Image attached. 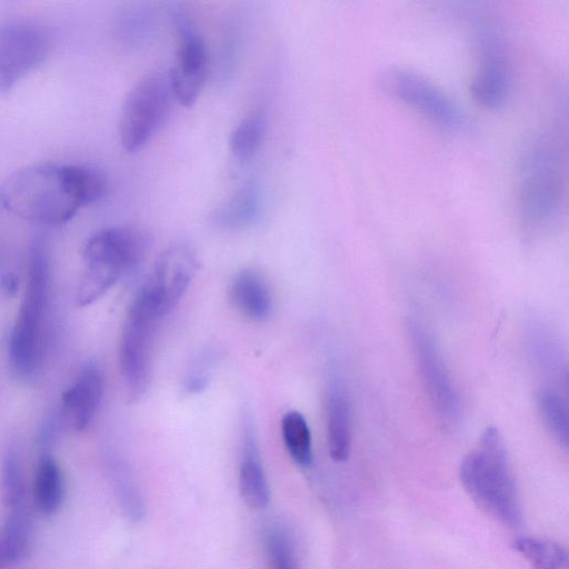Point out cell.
I'll list each match as a JSON object with an SVG mask.
<instances>
[{"label":"cell","instance_id":"6da1fadb","mask_svg":"<svg viewBox=\"0 0 569 569\" xmlns=\"http://www.w3.org/2000/svg\"><path fill=\"white\" fill-rule=\"evenodd\" d=\"M106 180L93 168L52 162L34 163L8 176L0 186V203L12 214L34 223L57 226L106 193Z\"/></svg>","mask_w":569,"mask_h":569},{"label":"cell","instance_id":"7a4b0ae2","mask_svg":"<svg viewBox=\"0 0 569 569\" xmlns=\"http://www.w3.org/2000/svg\"><path fill=\"white\" fill-rule=\"evenodd\" d=\"M561 132L556 124L545 129L521 158L517 209L528 231L549 229L565 209L567 154Z\"/></svg>","mask_w":569,"mask_h":569},{"label":"cell","instance_id":"3957f363","mask_svg":"<svg viewBox=\"0 0 569 569\" xmlns=\"http://www.w3.org/2000/svg\"><path fill=\"white\" fill-rule=\"evenodd\" d=\"M460 481L473 502L508 528L522 523V509L510 457L496 427H488L459 467Z\"/></svg>","mask_w":569,"mask_h":569},{"label":"cell","instance_id":"277c9868","mask_svg":"<svg viewBox=\"0 0 569 569\" xmlns=\"http://www.w3.org/2000/svg\"><path fill=\"white\" fill-rule=\"evenodd\" d=\"M149 246V234L137 227H110L90 236L82 249L84 270L77 305L90 306L103 297L144 258Z\"/></svg>","mask_w":569,"mask_h":569},{"label":"cell","instance_id":"5b68a950","mask_svg":"<svg viewBox=\"0 0 569 569\" xmlns=\"http://www.w3.org/2000/svg\"><path fill=\"white\" fill-rule=\"evenodd\" d=\"M49 297V269L39 244L31 252L28 282L10 337L9 358L13 371L29 378L42 359L43 332Z\"/></svg>","mask_w":569,"mask_h":569},{"label":"cell","instance_id":"8992f818","mask_svg":"<svg viewBox=\"0 0 569 569\" xmlns=\"http://www.w3.org/2000/svg\"><path fill=\"white\" fill-rule=\"evenodd\" d=\"M173 93L169 74H146L128 92L119 118V139L127 152L141 149L167 117Z\"/></svg>","mask_w":569,"mask_h":569},{"label":"cell","instance_id":"52a82bcc","mask_svg":"<svg viewBox=\"0 0 569 569\" xmlns=\"http://www.w3.org/2000/svg\"><path fill=\"white\" fill-rule=\"evenodd\" d=\"M162 318L139 291L128 310L119 348L121 376L132 399L140 398L148 389L154 336Z\"/></svg>","mask_w":569,"mask_h":569},{"label":"cell","instance_id":"ba28073f","mask_svg":"<svg viewBox=\"0 0 569 569\" xmlns=\"http://www.w3.org/2000/svg\"><path fill=\"white\" fill-rule=\"evenodd\" d=\"M382 88L429 121L451 132L463 131L468 121L459 106L433 81L403 67L386 69Z\"/></svg>","mask_w":569,"mask_h":569},{"label":"cell","instance_id":"9c48e42d","mask_svg":"<svg viewBox=\"0 0 569 569\" xmlns=\"http://www.w3.org/2000/svg\"><path fill=\"white\" fill-rule=\"evenodd\" d=\"M409 336L420 379L439 423L455 429L461 418V403L452 379L432 337L419 322L409 325Z\"/></svg>","mask_w":569,"mask_h":569},{"label":"cell","instance_id":"30bf717a","mask_svg":"<svg viewBox=\"0 0 569 569\" xmlns=\"http://www.w3.org/2000/svg\"><path fill=\"white\" fill-rule=\"evenodd\" d=\"M50 37L39 23L24 19L0 22V92L11 90L46 58Z\"/></svg>","mask_w":569,"mask_h":569},{"label":"cell","instance_id":"8fae6325","mask_svg":"<svg viewBox=\"0 0 569 569\" xmlns=\"http://www.w3.org/2000/svg\"><path fill=\"white\" fill-rule=\"evenodd\" d=\"M477 67L469 84L471 98L486 109L502 107L510 96L512 72L501 36L482 28L476 34Z\"/></svg>","mask_w":569,"mask_h":569},{"label":"cell","instance_id":"7c38bea8","mask_svg":"<svg viewBox=\"0 0 569 569\" xmlns=\"http://www.w3.org/2000/svg\"><path fill=\"white\" fill-rule=\"evenodd\" d=\"M197 268L198 258L193 248L186 242H174L160 253L140 291L164 317L184 296Z\"/></svg>","mask_w":569,"mask_h":569},{"label":"cell","instance_id":"4fadbf2b","mask_svg":"<svg viewBox=\"0 0 569 569\" xmlns=\"http://www.w3.org/2000/svg\"><path fill=\"white\" fill-rule=\"evenodd\" d=\"M178 33L176 63L168 73L173 97L190 107L198 99L207 78L208 52L206 44L184 13L174 16Z\"/></svg>","mask_w":569,"mask_h":569},{"label":"cell","instance_id":"5bb4252c","mask_svg":"<svg viewBox=\"0 0 569 569\" xmlns=\"http://www.w3.org/2000/svg\"><path fill=\"white\" fill-rule=\"evenodd\" d=\"M104 390L103 375L96 365L86 366L61 399V421L73 431L86 430L94 420Z\"/></svg>","mask_w":569,"mask_h":569},{"label":"cell","instance_id":"9a60e30c","mask_svg":"<svg viewBox=\"0 0 569 569\" xmlns=\"http://www.w3.org/2000/svg\"><path fill=\"white\" fill-rule=\"evenodd\" d=\"M326 427L330 457L337 462L346 461L351 448V412L346 390L337 380L327 388Z\"/></svg>","mask_w":569,"mask_h":569},{"label":"cell","instance_id":"2e32d148","mask_svg":"<svg viewBox=\"0 0 569 569\" xmlns=\"http://www.w3.org/2000/svg\"><path fill=\"white\" fill-rule=\"evenodd\" d=\"M239 491L250 508H264L270 500L269 483L251 429H246L239 468Z\"/></svg>","mask_w":569,"mask_h":569},{"label":"cell","instance_id":"e0dca14e","mask_svg":"<svg viewBox=\"0 0 569 569\" xmlns=\"http://www.w3.org/2000/svg\"><path fill=\"white\" fill-rule=\"evenodd\" d=\"M230 299L234 307L253 320L266 319L272 309V297L263 277L256 270L238 272L230 284Z\"/></svg>","mask_w":569,"mask_h":569},{"label":"cell","instance_id":"ac0fdd59","mask_svg":"<svg viewBox=\"0 0 569 569\" xmlns=\"http://www.w3.org/2000/svg\"><path fill=\"white\" fill-rule=\"evenodd\" d=\"M64 498V478L56 459L46 453L38 461L33 483L32 501L42 516H52L60 508Z\"/></svg>","mask_w":569,"mask_h":569},{"label":"cell","instance_id":"d6986e66","mask_svg":"<svg viewBox=\"0 0 569 569\" xmlns=\"http://www.w3.org/2000/svg\"><path fill=\"white\" fill-rule=\"evenodd\" d=\"M32 519L26 507L11 509L0 528V569L23 559L32 545Z\"/></svg>","mask_w":569,"mask_h":569},{"label":"cell","instance_id":"ffe728a7","mask_svg":"<svg viewBox=\"0 0 569 569\" xmlns=\"http://www.w3.org/2000/svg\"><path fill=\"white\" fill-rule=\"evenodd\" d=\"M260 199L253 184L238 189L211 214L212 223L226 230H237L251 224L259 214Z\"/></svg>","mask_w":569,"mask_h":569},{"label":"cell","instance_id":"44dd1931","mask_svg":"<svg viewBox=\"0 0 569 569\" xmlns=\"http://www.w3.org/2000/svg\"><path fill=\"white\" fill-rule=\"evenodd\" d=\"M512 545L533 569H569L568 551L556 541L521 536L516 538Z\"/></svg>","mask_w":569,"mask_h":569},{"label":"cell","instance_id":"7402d4cb","mask_svg":"<svg viewBox=\"0 0 569 569\" xmlns=\"http://www.w3.org/2000/svg\"><path fill=\"white\" fill-rule=\"evenodd\" d=\"M267 129L266 113L254 109L234 127L230 136V151L239 161L250 160L262 144Z\"/></svg>","mask_w":569,"mask_h":569},{"label":"cell","instance_id":"603a6c76","mask_svg":"<svg viewBox=\"0 0 569 569\" xmlns=\"http://www.w3.org/2000/svg\"><path fill=\"white\" fill-rule=\"evenodd\" d=\"M283 443L296 463L308 467L312 462L311 432L299 411H288L281 421Z\"/></svg>","mask_w":569,"mask_h":569},{"label":"cell","instance_id":"cb8c5ba5","mask_svg":"<svg viewBox=\"0 0 569 569\" xmlns=\"http://www.w3.org/2000/svg\"><path fill=\"white\" fill-rule=\"evenodd\" d=\"M539 413L553 438L563 447L568 445V409L565 400L553 390L543 389L538 393Z\"/></svg>","mask_w":569,"mask_h":569},{"label":"cell","instance_id":"d4e9b609","mask_svg":"<svg viewBox=\"0 0 569 569\" xmlns=\"http://www.w3.org/2000/svg\"><path fill=\"white\" fill-rule=\"evenodd\" d=\"M1 495L11 510L24 506L26 482L19 455L10 449L2 462Z\"/></svg>","mask_w":569,"mask_h":569},{"label":"cell","instance_id":"484cf974","mask_svg":"<svg viewBox=\"0 0 569 569\" xmlns=\"http://www.w3.org/2000/svg\"><path fill=\"white\" fill-rule=\"evenodd\" d=\"M266 545L271 569H296L292 547L284 532L271 530Z\"/></svg>","mask_w":569,"mask_h":569},{"label":"cell","instance_id":"4316f807","mask_svg":"<svg viewBox=\"0 0 569 569\" xmlns=\"http://www.w3.org/2000/svg\"><path fill=\"white\" fill-rule=\"evenodd\" d=\"M2 282L8 293H14L17 291V278L14 274H6Z\"/></svg>","mask_w":569,"mask_h":569}]
</instances>
